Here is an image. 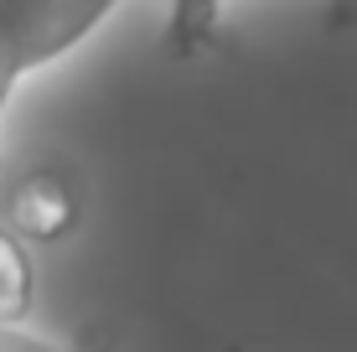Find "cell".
Listing matches in <instances>:
<instances>
[{"instance_id":"1","label":"cell","mask_w":357,"mask_h":352,"mask_svg":"<svg viewBox=\"0 0 357 352\" xmlns=\"http://www.w3.org/2000/svg\"><path fill=\"white\" fill-rule=\"evenodd\" d=\"M125 0H0V52L26 78L78 52Z\"/></svg>"},{"instance_id":"5","label":"cell","mask_w":357,"mask_h":352,"mask_svg":"<svg viewBox=\"0 0 357 352\" xmlns=\"http://www.w3.org/2000/svg\"><path fill=\"white\" fill-rule=\"evenodd\" d=\"M16 83H21V72L10 68L6 52H0V114H6V104H10V93H16Z\"/></svg>"},{"instance_id":"3","label":"cell","mask_w":357,"mask_h":352,"mask_svg":"<svg viewBox=\"0 0 357 352\" xmlns=\"http://www.w3.org/2000/svg\"><path fill=\"white\" fill-rule=\"evenodd\" d=\"M31 306V259H26V238L10 223H0V321L26 316Z\"/></svg>"},{"instance_id":"4","label":"cell","mask_w":357,"mask_h":352,"mask_svg":"<svg viewBox=\"0 0 357 352\" xmlns=\"http://www.w3.org/2000/svg\"><path fill=\"white\" fill-rule=\"evenodd\" d=\"M218 16H223V0H166V21H171V47L192 52L213 36Z\"/></svg>"},{"instance_id":"2","label":"cell","mask_w":357,"mask_h":352,"mask_svg":"<svg viewBox=\"0 0 357 352\" xmlns=\"http://www.w3.org/2000/svg\"><path fill=\"white\" fill-rule=\"evenodd\" d=\"M6 223L16 228L26 244H57V238L78 223V192H73V181L63 171H31L10 192Z\"/></svg>"}]
</instances>
